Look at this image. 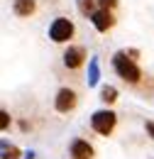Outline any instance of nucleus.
Returning a JSON list of instances; mask_svg holds the SVG:
<instances>
[{
  "instance_id": "1",
  "label": "nucleus",
  "mask_w": 154,
  "mask_h": 159,
  "mask_svg": "<svg viewBox=\"0 0 154 159\" xmlns=\"http://www.w3.org/2000/svg\"><path fill=\"white\" fill-rule=\"evenodd\" d=\"M113 66H115L117 76L130 81V83H137L139 76H142V71H139V66L135 64V59H127V52H117L115 57H113Z\"/></svg>"
},
{
  "instance_id": "10",
  "label": "nucleus",
  "mask_w": 154,
  "mask_h": 159,
  "mask_svg": "<svg viewBox=\"0 0 154 159\" xmlns=\"http://www.w3.org/2000/svg\"><path fill=\"white\" fill-rule=\"evenodd\" d=\"M2 159H20V149L7 144V142H2Z\"/></svg>"
},
{
  "instance_id": "5",
  "label": "nucleus",
  "mask_w": 154,
  "mask_h": 159,
  "mask_svg": "<svg viewBox=\"0 0 154 159\" xmlns=\"http://www.w3.org/2000/svg\"><path fill=\"white\" fill-rule=\"evenodd\" d=\"M91 17H93V25H96L98 32H105V30H110V27L115 25V20H113V15H110V10H108V7H100V10H96Z\"/></svg>"
},
{
  "instance_id": "7",
  "label": "nucleus",
  "mask_w": 154,
  "mask_h": 159,
  "mask_svg": "<svg viewBox=\"0 0 154 159\" xmlns=\"http://www.w3.org/2000/svg\"><path fill=\"white\" fill-rule=\"evenodd\" d=\"M71 157L74 159H91L93 157V147L86 139H74L71 142Z\"/></svg>"
},
{
  "instance_id": "12",
  "label": "nucleus",
  "mask_w": 154,
  "mask_h": 159,
  "mask_svg": "<svg viewBox=\"0 0 154 159\" xmlns=\"http://www.w3.org/2000/svg\"><path fill=\"white\" fill-rule=\"evenodd\" d=\"M96 81H98V64L93 61L91 64V83H96Z\"/></svg>"
},
{
  "instance_id": "2",
  "label": "nucleus",
  "mask_w": 154,
  "mask_h": 159,
  "mask_svg": "<svg viewBox=\"0 0 154 159\" xmlns=\"http://www.w3.org/2000/svg\"><path fill=\"white\" fill-rule=\"evenodd\" d=\"M91 125L98 135H110L113 127H115V113L113 110H98L91 118Z\"/></svg>"
},
{
  "instance_id": "6",
  "label": "nucleus",
  "mask_w": 154,
  "mask_h": 159,
  "mask_svg": "<svg viewBox=\"0 0 154 159\" xmlns=\"http://www.w3.org/2000/svg\"><path fill=\"white\" fill-rule=\"evenodd\" d=\"M86 59V49L83 47H69L66 52H64V64L69 66V69H78L81 64Z\"/></svg>"
},
{
  "instance_id": "3",
  "label": "nucleus",
  "mask_w": 154,
  "mask_h": 159,
  "mask_svg": "<svg viewBox=\"0 0 154 159\" xmlns=\"http://www.w3.org/2000/svg\"><path fill=\"white\" fill-rule=\"evenodd\" d=\"M49 37L54 42H69L74 37V25L71 20H66V17H57V20L52 22V27H49Z\"/></svg>"
},
{
  "instance_id": "11",
  "label": "nucleus",
  "mask_w": 154,
  "mask_h": 159,
  "mask_svg": "<svg viewBox=\"0 0 154 159\" xmlns=\"http://www.w3.org/2000/svg\"><path fill=\"white\" fill-rule=\"evenodd\" d=\"M78 7L83 15H93L96 12V0H78Z\"/></svg>"
},
{
  "instance_id": "14",
  "label": "nucleus",
  "mask_w": 154,
  "mask_h": 159,
  "mask_svg": "<svg viewBox=\"0 0 154 159\" xmlns=\"http://www.w3.org/2000/svg\"><path fill=\"white\" fill-rule=\"evenodd\" d=\"M0 125H2V130H5V127H7V122H10V115H7V113H5V110H2V113H0Z\"/></svg>"
},
{
  "instance_id": "15",
  "label": "nucleus",
  "mask_w": 154,
  "mask_h": 159,
  "mask_svg": "<svg viewBox=\"0 0 154 159\" xmlns=\"http://www.w3.org/2000/svg\"><path fill=\"white\" fill-rule=\"evenodd\" d=\"M147 132H149V137L154 139V122H147Z\"/></svg>"
},
{
  "instance_id": "4",
  "label": "nucleus",
  "mask_w": 154,
  "mask_h": 159,
  "mask_svg": "<svg viewBox=\"0 0 154 159\" xmlns=\"http://www.w3.org/2000/svg\"><path fill=\"white\" fill-rule=\"evenodd\" d=\"M54 105H57L59 113H69L74 105H76V93L71 91V88H61L57 93V100H54Z\"/></svg>"
},
{
  "instance_id": "9",
  "label": "nucleus",
  "mask_w": 154,
  "mask_h": 159,
  "mask_svg": "<svg viewBox=\"0 0 154 159\" xmlns=\"http://www.w3.org/2000/svg\"><path fill=\"white\" fill-rule=\"evenodd\" d=\"M100 98L105 100V103H115L117 100V91L113 86H103V91H100Z\"/></svg>"
},
{
  "instance_id": "8",
  "label": "nucleus",
  "mask_w": 154,
  "mask_h": 159,
  "mask_svg": "<svg viewBox=\"0 0 154 159\" xmlns=\"http://www.w3.org/2000/svg\"><path fill=\"white\" fill-rule=\"evenodd\" d=\"M12 12L17 17H27L34 12V0H12Z\"/></svg>"
},
{
  "instance_id": "13",
  "label": "nucleus",
  "mask_w": 154,
  "mask_h": 159,
  "mask_svg": "<svg viewBox=\"0 0 154 159\" xmlns=\"http://www.w3.org/2000/svg\"><path fill=\"white\" fill-rule=\"evenodd\" d=\"M98 2H100V7H108V10L117 5V0H98Z\"/></svg>"
}]
</instances>
